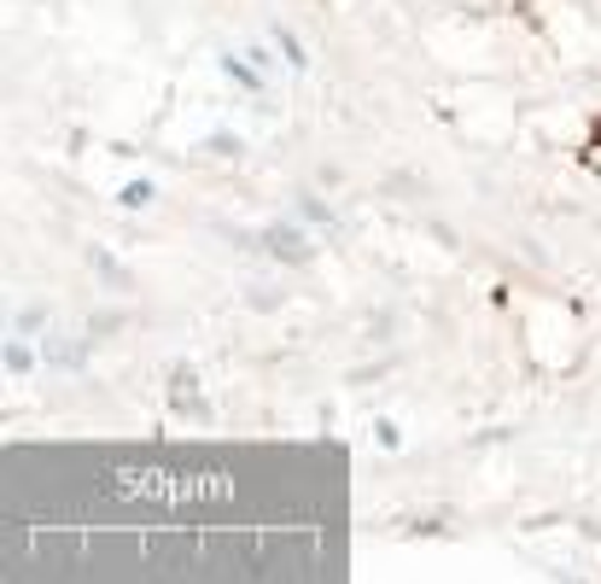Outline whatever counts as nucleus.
I'll list each match as a JSON object with an SVG mask.
<instances>
[{
	"label": "nucleus",
	"instance_id": "nucleus-1",
	"mask_svg": "<svg viewBox=\"0 0 601 584\" xmlns=\"http://www.w3.org/2000/svg\"><path fill=\"white\" fill-rule=\"evenodd\" d=\"M7 368H12V374H30V368H35V351L24 345V333H18V340H7Z\"/></svg>",
	"mask_w": 601,
	"mask_h": 584
},
{
	"label": "nucleus",
	"instance_id": "nucleus-2",
	"mask_svg": "<svg viewBox=\"0 0 601 584\" xmlns=\"http://www.w3.org/2000/svg\"><path fill=\"white\" fill-rule=\"evenodd\" d=\"M222 71L234 76V82H245V88H263V76H257V65H245V59H234V53L222 59Z\"/></svg>",
	"mask_w": 601,
	"mask_h": 584
},
{
	"label": "nucleus",
	"instance_id": "nucleus-3",
	"mask_svg": "<svg viewBox=\"0 0 601 584\" xmlns=\"http://www.w3.org/2000/svg\"><path fill=\"white\" fill-rule=\"evenodd\" d=\"M275 41H281V53H286V59H293V65H298V71L309 65V53L298 48V35H293V30H275Z\"/></svg>",
	"mask_w": 601,
	"mask_h": 584
},
{
	"label": "nucleus",
	"instance_id": "nucleus-4",
	"mask_svg": "<svg viewBox=\"0 0 601 584\" xmlns=\"http://www.w3.org/2000/svg\"><path fill=\"white\" fill-rule=\"evenodd\" d=\"M147 199H152L147 181H129V187H123V205H147Z\"/></svg>",
	"mask_w": 601,
	"mask_h": 584
}]
</instances>
